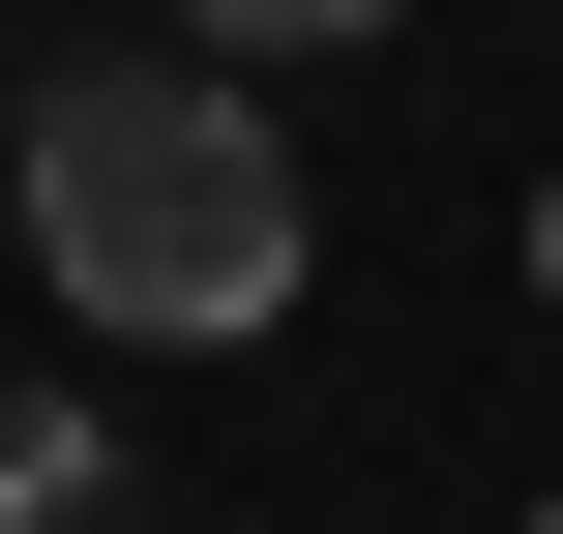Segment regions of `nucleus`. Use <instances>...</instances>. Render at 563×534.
I'll use <instances>...</instances> for the list:
<instances>
[{"label":"nucleus","instance_id":"nucleus-1","mask_svg":"<svg viewBox=\"0 0 563 534\" xmlns=\"http://www.w3.org/2000/svg\"><path fill=\"white\" fill-rule=\"evenodd\" d=\"M30 268H59L89 327H148V357H238V327L297 297V149H267V89H238V59H59V89H30Z\"/></svg>","mask_w":563,"mask_h":534},{"label":"nucleus","instance_id":"nucleus-2","mask_svg":"<svg viewBox=\"0 0 563 534\" xmlns=\"http://www.w3.org/2000/svg\"><path fill=\"white\" fill-rule=\"evenodd\" d=\"M0 534H119V416L89 386H0Z\"/></svg>","mask_w":563,"mask_h":534},{"label":"nucleus","instance_id":"nucleus-3","mask_svg":"<svg viewBox=\"0 0 563 534\" xmlns=\"http://www.w3.org/2000/svg\"><path fill=\"white\" fill-rule=\"evenodd\" d=\"M327 30H416V0H178V59H327Z\"/></svg>","mask_w":563,"mask_h":534},{"label":"nucleus","instance_id":"nucleus-4","mask_svg":"<svg viewBox=\"0 0 563 534\" xmlns=\"http://www.w3.org/2000/svg\"><path fill=\"white\" fill-rule=\"evenodd\" d=\"M534 297H563V178H534Z\"/></svg>","mask_w":563,"mask_h":534},{"label":"nucleus","instance_id":"nucleus-5","mask_svg":"<svg viewBox=\"0 0 563 534\" xmlns=\"http://www.w3.org/2000/svg\"><path fill=\"white\" fill-rule=\"evenodd\" d=\"M534 534H563V505H534Z\"/></svg>","mask_w":563,"mask_h":534}]
</instances>
